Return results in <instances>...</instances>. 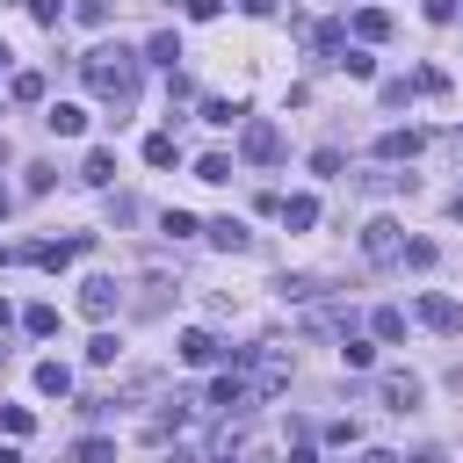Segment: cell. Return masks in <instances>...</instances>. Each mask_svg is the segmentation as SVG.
Listing matches in <instances>:
<instances>
[{
  "label": "cell",
  "mask_w": 463,
  "mask_h": 463,
  "mask_svg": "<svg viewBox=\"0 0 463 463\" xmlns=\"http://www.w3.org/2000/svg\"><path fill=\"white\" fill-rule=\"evenodd\" d=\"M137 65H145L137 51L101 43V51H87V58H80V80H87V87H94L109 109H130V101H137Z\"/></svg>",
  "instance_id": "cell-1"
},
{
  "label": "cell",
  "mask_w": 463,
  "mask_h": 463,
  "mask_svg": "<svg viewBox=\"0 0 463 463\" xmlns=\"http://www.w3.org/2000/svg\"><path fill=\"white\" fill-rule=\"evenodd\" d=\"M239 152H246L253 166H275V159H282V130H275L268 116H253V123L239 130Z\"/></svg>",
  "instance_id": "cell-2"
},
{
  "label": "cell",
  "mask_w": 463,
  "mask_h": 463,
  "mask_svg": "<svg viewBox=\"0 0 463 463\" xmlns=\"http://www.w3.org/2000/svg\"><path fill=\"white\" fill-rule=\"evenodd\" d=\"M362 253H369V260H398V253H405L398 217H369V224H362Z\"/></svg>",
  "instance_id": "cell-3"
},
{
  "label": "cell",
  "mask_w": 463,
  "mask_h": 463,
  "mask_svg": "<svg viewBox=\"0 0 463 463\" xmlns=\"http://www.w3.org/2000/svg\"><path fill=\"white\" fill-rule=\"evenodd\" d=\"M420 326H434V333H463V304L441 297V289H427V297H420Z\"/></svg>",
  "instance_id": "cell-4"
},
{
  "label": "cell",
  "mask_w": 463,
  "mask_h": 463,
  "mask_svg": "<svg viewBox=\"0 0 463 463\" xmlns=\"http://www.w3.org/2000/svg\"><path fill=\"white\" fill-rule=\"evenodd\" d=\"M116 304H123V289H116L109 275H87V282H80V311H87V318H109Z\"/></svg>",
  "instance_id": "cell-5"
},
{
  "label": "cell",
  "mask_w": 463,
  "mask_h": 463,
  "mask_svg": "<svg viewBox=\"0 0 463 463\" xmlns=\"http://www.w3.org/2000/svg\"><path fill=\"white\" fill-rule=\"evenodd\" d=\"M217 354H232V347H217L203 326H195V333H181V362H195V369H203V362H217Z\"/></svg>",
  "instance_id": "cell-6"
},
{
  "label": "cell",
  "mask_w": 463,
  "mask_h": 463,
  "mask_svg": "<svg viewBox=\"0 0 463 463\" xmlns=\"http://www.w3.org/2000/svg\"><path fill=\"white\" fill-rule=\"evenodd\" d=\"M383 405L391 412H412L420 405V376H383Z\"/></svg>",
  "instance_id": "cell-7"
},
{
  "label": "cell",
  "mask_w": 463,
  "mask_h": 463,
  "mask_svg": "<svg viewBox=\"0 0 463 463\" xmlns=\"http://www.w3.org/2000/svg\"><path fill=\"white\" fill-rule=\"evenodd\" d=\"M210 239H217L224 253H246V246H253V232H246L239 217H217V224H210Z\"/></svg>",
  "instance_id": "cell-8"
},
{
  "label": "cell",
  "mask_w": 463,
  "mask_h": 463,
  "mask_svg": "<svg viewBox=\"0 0 463 463\" xmlns=\"http://www.w3.org/2000/svg\"><path fill=\"white\" fill-rule=\"evenodd\" d=\"M36 391H43V398H65V391H72V369H65V362H36Z\"/></svg>",
  "instance_id": "cell-9"
},
{
  "label": "cell",
  "mask_w": 463,
  "mask_h": 463,
  "mask_svg": "<svg viewBox=\"0 0 463 463\" xmlns=\"http://www.w3.org/2000/svg\"><path fill=\"white\" fill-rule=\"evenodd\" d=\"M275 210H282V224H289V232L318 224V203H311V195H289V203H275Z\"/></svg>",
  "instance_id": "cell-10"
},
{
  "label": "cell",
  "mask_w": 463,
  "mask_h": 463,
  "mask_svg": "<svg viewBox=\"0 0 463 463\" xmlns=\"http://www.w3.org/2000/svg\"><path fill=\"white\" fill-rule=\"evenodd\" d=\"M80 246H87V239H58V246H29V260H36V268H65V260H72Z\"/></svg>",
  "instance_id": "cell-11"
},
{
  "label": "cell",
  "mask_w": 463,
  "mask_h": 463,
  "mask_svg": "<svg viewBox=\"0 0 463 463\" xmlns=\"http://www.w3.org/2000/svg\"><path fill=\"white\" fill-rule=\"evenodd\" d=\"M376 152H383V159H412V152H420V130H383Z\"/></svg>",
  "instance_id": "cell-12"
},
{
  "label": "cell",
  "mask_w": 463,
  "mask_h": 463,
  "mask_svg": "<svg viewBox=\"0 0 463 463\" xmlns=\"http://www.w3.org/2000/svg\"><path fill=\"white\" fill-rule=\"evenodd\" d=\"M383 29H391V14H383V7H362V14H354V36H362V43H376Z\"/></svg>",
  "instance_id": "cell-13"
},
{
  "label": "cell",
  "mask_w": 463,
  "mask_h": 463,
  "mask_svg": "<svg viewBox=\"0 0 463 463\" xmlns=\"http://www.w3.org/2000/svg\"><path fill=\"white\" fill-rule=\"evenodd\" d=\"M51 130H58V137H80V130H87V116H80L72 101H58V109H51Z\"/></svg>",
  "instance_id": "cell-14"
},
{
  "label": "cell",
  "mask_w": 463,
  "mask_h": 463,
  "mask_svg": "<svg viewBox=\"0 0 463 463\" xmlns=\"http://www.w3.org/2000/svg\"><path fill=\"white\" fill-rule=\"evenodd\" d=\"M80 181H94V188H109V181H116V159H109V152H87V166H80Z\"/></svg>",
  "instance_id": "cell-15"
},
{
  "label": "cell",
  "mask_w": 463,
  "mask_h": 463,
  "mask_svg": "<svg viewBox=\"0 0 463 463\" xmlns=\"http://www.w3.org/2000/svg\"><path fill=\"white\" fill-rule=\"evenodd\" d=\"M22 326H29L36 340H51V333H58V311H51V304H29V311H22Z\"/></svg>",
  "instance_id": "cell-16"
},
{
  "label": "cell",
  "mask_w": 463,
  "mask_h": 463,
  "mask_svg": "<svg viewBox=\"0 0 463 463\" xmlns=\"http://www.w3.org/2000/svg\"><path fill=\"white\" fill-rule=\"evenodd\" d=\"M369 326H376V340H405V311H398V304H383Z\"/></svg>",
  "instance_id": "cell-17"
},
{
  "label": "cell",
  "mask_w": 463,
  "mask_h": 463,
  "mask_svg": "<svg viewBox=\"0 0 463 463\" xmlns=\"http://www.w3.org/2000/svg\"><path fill=\"white\" fill-rule=\"evenodd\" d=\"M72 463H116V441H101V434H87V441L72 449Z\"/></svg>",
  "instance_id": "cell-18"
},
{
  "label": "cell",
  "mask_w": 463,
  "mask_h": 463,
  "mask_svg": "<svg viewBox=\"0 0 463 463\" xmlns=\"http://www.w3.org/2000/svg\"><path fill=\"white\" fill-rule=\"evenodd\" d=\"M195 181H232V159H224V152H203V159H195Z\"/></svg>",
  "instance_id": "cell-19"
},
{
  "label": "cell",
  "mask_w": 463,
  "mask_h": 463,
  "mask_svg": "<svg viewBox=\"0 0 463 463\" xmlns=\"http://www.w3.org/2000/svg\"><path fill=\"white\" fill-rule=\"evenodd\" d=\"M340 362H347V369H369V362H376V347H369V340H354V333H347V340H340Z\"/></svg>",
  "instance_id": "cell-20"
},
{
  "label": "cell",
  "mask_w": 463,
  "mask_h": 463,
  "mask_svg": "<svg viewBox=\"0 0 463 463\" xmlns=\"http://www.w3.org/2000/svg\"><path fill=\"white\" fill-rule=\"evenodd\" d=\"M145 159H152V166H174V137L152 130V137H145Z\"/></svg>",
  "instance_id": "cell-21"
},
{
  "label": "cell",
  "mask_w": 463,
  "mask_h": 463,
  "mask_svg": "<svg viewBox=\"0 0 463 463\" xmlns=\"http://www.w3.org/2000/svg\"><path fill=\"white\" fill-rule=\"evenodd\" d=\"M333 65H347V80H369V72H376V58H362V51H340Z\"/></svg>",
  "instance_id": "cell-22"
},
{
  "label": "cell",
  "mask_w": 463,
  "mask_h": 463,
  "mask_svg": "<svg viewBox=\"0 0 463 463\" xmlns=\"http://www.w3.org/2000/svg\"><path fill=\"white\" fill-rule=\"evenodd\" d=\"M7 94H14V101H43V80H36V72H14V87H7Z\"/></svg>",
  "instance_id": "cell-23"
},
{
  "label": "cell",
  "mask_w": 463,
  "mask_h": 463,
  "mask_svg": "<svg viewBox=\"0 0 463 463\" xmlns=\"http://www.w3.org/2000/svg\"><path fill=\"white\" fill-rule=\"evenodd\" d=\"M405 268H434V239H405Z\"/></svg>",
  "instance_id": "cell-24"
},
{
  "label": "cell",
  "mask_w": 463,
  "mask_h": 463,
  "mask_svg": "<svg viewBox=\"0 0 463 463\" xmlns=\"http://www.w3.org/2000/svg\"><path fill=\"white\" fill-rule=\"evenodd\" d=\"M87 362H116V333H94L87 340Z\"/></svg>",
  "instance_id": "cell-25"
},
{
  "label": "cell",
  "mask_w": 463,
  "mask_h": 463,
  "mask_svg": "<svg viewBox=\"0 0 463 463\" xmlns=\"http://www.w3.org/2000/svg\"><path fill=\"white\" fill-rule=\"evenodd\" d=\"M29 14H36V22H43V29H51V22H58V14H65V7H58V0H29Z\"/></svg>",
  "instance_id": "cell-26"
},
{
  "label": "cell",
  "mask_w": 463,
  "mask_h": 463,
  "mask_svg": "<svg viewBox=\"0 0 463 463\" xmlns=\"http://www.w3.org/2000/svg\"><path fill=\"white\" fill-rule=\"evenodd\" d=\"M412 463H449V449H412Z\"/></svg>",
  "instance_id": "cell-27"
},
{
  "label": "cell",
  "mask_w": 463,
  "mask_h": 463,
  "mask_svg": "<svg viewBox=\"0 0 463 463\" xmlns=\"http://www.w3.org/2000/svg\"><path fill=\"white\" fill-rule=\"evenodd\" d=\"M354 463H398V456H391V449H362Z\"/></svg>",
  "instance_id": "cell-28"
},
{
  "label": "cell",
  "mask_w": 463,
  "mask_h": 463,
  "mask_svg": "<svg viewBox=\"0 0 463 463\" xmlns=\"http://www.w3.org/2000/svg\"><path fill=\"white\" fill-rule=\"evenodd\" d=\"M289 463H318V456H311V449H289Z\"/></svg>",
  "instance_id": "cell-29"
},
{
  "label": "cell",
  "mask_w": 463,
  "mask_h": 463,
  "mask_svg": "<svg viewBox=\"0 0 463 463\" xmlns=\"http://www.w3.org/2000/svg\"><path fill=\"white\" fill-rule=\"evenodd\" d=\"M0 463H22V456H14V449H0Z\"/></svg>",
  "instance_id": "cell-30"
},
{
  "label": "cell",
  "mask_w": 463,
  "mask_h": 463,
  "mask_svg": "<svg viewBox=\"0 0 463 463\" xmlns=\"http://www.w3.org/2000/svg\"><path fill=\"white\" fill-rule=\"evenodd\" d=\"M0 217H7V188H0Z\"/></svg>",
  "instance_id": "cell-31"
},
{
  "label": "cell",
  "mask_w": 463,
  "mask_h": 463,
  "mask_svg": "<svg viewBox=\"0 0 463 463\" xmlns=\"http://www.w3.org/2000/svg\"><path fill=\"white\" fill-rule=\"evenodd\" d=\"M166 463H195V456H166Z\"/></svg>",
  "instance_id": "cell-32"
}]
</instances>
